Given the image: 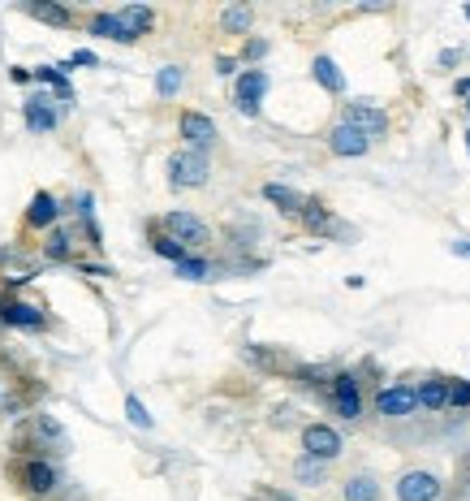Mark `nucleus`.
<instances>
[{
  "mask_svg": "<svg viewBox=\"0 0 470 501\" xmlns=\"http://www.w3.org/2000/svg\"><path fill=\"white\" fill-rule=\"evenodd\" d=\"M453 96H457L462 104L470 100V78H457V82H453Z\"/></svg>",
  "mask_w": 470,
  "mask_h": 501,
  "instance_id": "nucleus-37",
  "label": "nucleus"
},
{
  "mask_svg": "<svg viewBox=\"0 0 470 501\" xmlns=\"http://www.w3.org/2000/svg\"><path fill=\"white\" fill-rule=\"evenodd\" d=\"M449 406L466 411L470 406V380H449Z\"/></svg>",
  "mask_w": 470,
  "mask_h": 501,
  "instance_id": "nucleus-34",
  "label": "nucleus"
},
{
  "mask_svg": "<svg viewBox=\"0 0 470 501\" xmlns=\"http://www.w3.org/2000/svg\"><path fill=\"white\" fill-rule=\"evenodd\" d=\"M346 450V441H341V432L332 424H306L302 428V454L306 458H320V463H337Z\"/></svg>",
  "mask_w": 470,
  "mask_h": 501,
  "instance_id": "nucleus-5",
  "label": "nucleus"
},
{
  "mask_svg": "<svg viewBox=\"0 0 470 501\" xmlns=\"http://www.w3.org/2000/svg\"><path fill=\"white\" fill-rule=\"evenodd\" d=\"M466 151H470V130H466Z\"/></svg>",
  "mask_w": 470,
  "mask_h": 501,
  "instance_id": "nucleus-41",
  "label": "nucleus"
},
{
  "mask_svg": "<svg viewBox=\"0 0 470 501\" xmlns=\"http://www.w3.org/2000/svg\"><path fill=\"white\" fill-rule=\"evenodd\" d=\"M311 78L320 82L328 96H346V74H341V65H337L332 56H323L320 52V56L311 61Z\"/></svg>",
  "mask_w": 470,
  "mask_h": 501,
  "instance_id": "nucleus-14",
  "label": "nucleus"
},
{
  "mask_svg": "<svg viewBox=\"0 0 470 501\" xmlns=\"http://www.w3.org/2000/svg\"><path fill=\"white\" fill-rule=\"evenodd\" d=\"M0 320L13 328H44V311L30 307V302H18V299H4L0 302Z\"/></svg>",
  "mask_w": 470,
  "mask_h": 501,
  "instance_id": "nucleus-15",
  "label": "nucleus"
},
{
  "mask_svg": "<svg viewBox=\"0 0 470 501\" xmlns=\"http://www.w3.org/2000/svg\"><path fill=\"white\" fill-rule=\"evenodd\" d=\"M449 250H453V255H462V259H470V238H462V242H449Z\"/></svg>",
  "mask_w": 470,
  "mask_h": 501,
  "instance_id": "nucleus-38",
  "label": "nucleus"
},
{
  "mask_svg": "<svg viewBox=\"0 0 470 501\" xmlns=\"http://www.w3.org/2000/svg\"><path fill=\"white\" fill-rule=\"evenodd\" d=\"M415 394H419L423 411H445V406H449V380H445V376H427Z\"/></svg>",
  "mask_w": 470,
  "mask_h": 501,
  "instance_id": "nucleus-17",
  "label": "nucleus"
},
{
  "mask_svg": "<svg viewBox=\"0 0 470 501\" xmlns=\"http://www.w3.org/2000/svg\"><path fill=\"white\" fill-rule=\"evenodd\" d=\"M341 493H346V501H380V484H375V476H349Z\"/></svg>",
  "mask_w": 470,
  "mask_h": 501,
  "instance_id": "nucleus-25",
  "label": "nucleus"
},
{
  "mask_svg": "<svg viewBox=\"0 0 470 501\" xmlns=\"http://www.w3.org/2000/svg\"><path fill=\"white\" fill-rule=\"evenodd\" d=\"M78 217H82V229H87L91 247H104V234H99V221H96V200H91L87 191L78 195Z\"/></svg>",
  "mask_w": 470,
  "mask_h": 501,
  "instance_id": "nucleus-24",
  "label": "nucleus"
},
{
  "mask_svg": "<svg viewBox=\"0 0 470 501\" xmlns=\"http://www.w3.org/2000/svg\"><path fill=\"white\" fill-rule=\"evenodd\" d=\"M328 151H332V156H341V160H358V156H367V151H372V139H367V134H358L354 125L337 122L332 125V134H328Z\"/></svg>",
  "mask_w": 470,
  "mask_h": 501,
  "instance_id": "nucleus-10",
  "label": "nucleus"
},
{
  "mask_svg": "<svg viewBox=\"0 0 470 501\" xmlns=\"http://www.w3.org/2000/svg\"><path fill=\"white\" fill-rule=\"evenodd\" d=\"M164 234H169V238H177L186 250H198V247H207V242H212V229L203 225L195 212H186V208H177V212H169V217H164Z\"/></svg>",
  "mask_w": 470,
  "mask_h": 501,
  "instance_id": "nucleus-6",
  "label": "nucleus"
},
{
  "mask_svg": "<svg viewBox=\"0 0 470 501\" xmlns=\"http://www.w3.org/2000/svg\"><path fill=\"white\" fill-rule=\"evenodd\" d=\"M441 497H445V484H441L436 471L415 467V471H406L397 480V501H441Z\"/></svg>",
  "mask_w": 470,
  "mask_h": 501,
  "instance_id": "nucleus-7",
  "label": "nucleus"
},
{
  "mask_svg": "<svg viewBox=\"0 0 470 501\" xmlns=\"http://www.w3.org/2000/svg\"><path fill=\"white\" fill-rule=\"evenodd\" d=\"M341 122L354 125L358 134H367L372 143L389 134V113H384L380 104H372V100H349L346 108H341Z\"/></svg>",
  "mask_w": 470,
  "mask_h": 501,
  "instance_id": "nucleus-4",
  "label": "nucleus"
},
{
  "mask_svg": "<svg viewBox=\"0 0 470 501\" xmlns=\"http://www.w3.org/2000/svg\"><path fill=\"white\" fill-rule=\"evenodd\" d=\"M70 234H65V229H52L48 234V242H44V255H48V259H70Z\"/></svg>",
  "mask_w": 470,
  "mask_h": 501,
  "instance_id": "nucleus-31",
  "label": "nucleus"
},
{
  "mask_svg": "<svg viewBox=\"0 0 470 501\" xmlns=\"http://www.w3.org/2000/svg\"><path fill=\"white\" fill-rule=\"evenodd\" d=\"M207 174H212L207 151L181 148L169 156V186H173V191H198V186H207Z\"/></svg>",
  "mask_w": 470,
  "mask_h": 501,
  "instance_id": "nucleus-1",
  "label": "nucleus"
},
{
  "mask_svg": "<svg viewBox=\"0 0 470 501\" xmlns=\"http://www.w3.org/2000/svg\"><path fill=\"white\" fill-rule=\"evenodd\" d=\"M328 402H332V411L341 415V420H358L363 415V385H358V376L354 372H337L328 380Z\"/></svg>",
  "mask_w": 470,
  "mask_h": 501,
  "instance_id": "nucleus-3",
  "label": "nucleus"
},
{
  "mask_svg": "<svg viewBox=\"0 0 470 501\" xmlns=\"http://www.w3.org/2000/svg\"><path fill=\"white\" fill-rule=\"evenodd\" d=\"M91 35H96V39H113V44H134V35L125 30V22L117 13H96V18H91Z\"/></svg>",
  "mask_w": 470,
  "mask_h": 501,
  "instance_id": "nucleus-18",
  "label": "nucleus"
},
{
  "mask_svg": "<svg viewBox=\"0 0 470 501\" xmlns=\"http://www.w3.org/2000/svg\"><path fill=\"white\" fill-rule=\"evenodd\" d=\"M298 221H302V225L311 229V234H332V225H337V221H332V212H328V208H323L320 200H311V203H306V212H302Z\"/></svg>",
  "mask_w": 470,
  "mask_h": 501,
  "instance_id": "nucleus-23",
  "label": "nucleus"
},
{
  "mask_svg": "<svg viewBox=\"0 0 470 501\" xmlns=\"http://www.w3.org/2000/svg\"><path fill=\"white\" fill-rule=\"evenodd\" d=\"M35 432H44V437H52V441H56V446L65 450V428L56 424L52 415H35Z\"/></svg>",
  "mask_w": 470,
  "mask_h": 501,
  "instance_id": "nucleus-33",
  "label": "nucleus"
},
{
  "mask_svg": "<svg viewBox=\"0 0 470 501\" xmlns=\"http://www.w3.org/2000/svg\"><path fill=\"white\" fill-rule=\"evenodd\" d=\"M26 13H30V18H39V22H48V26H70L74 22V13H70L65 4H56V0H30V4H26Z\"/></svg>",
  "mask_w": 470,
  "mask_h": 501,
  "instance_id": "nucleus-19",
  "label": "nucleus"
},
{
  "mask_svg": "<svg viewBox=\"0 0 470 501\" xmlns=\"http://www.w3.org/2000/svg\"><path fill=\"white\" fill-rule=\"evenodd\" d=\"M457 61H462V48H445L441 56H436V65H441V70H453Z\"/></svg>",
  "mask_w": 470,
  "mask_h": 501,
  "instance_id": "nucleus-36",
  "label": "nucleus"
},
{
  "mask_svg": "<svg viewBox=\"0 0 470 501\" xmlns=\"http://www.w3.org/2000/svg\"><path fill=\"white\" fill-rule=\"evenodd\" d=\"M268 48H273L268 39L250 35V39H242V52H238V61H242V65H250V70H259V61L268 56Z\"/></svg>",
  "mask_w": 470,
  "mask_h": 501,
  "instance_id": "nucleus-28",
  "label": "nucleus"
},
{
  "mask_svg": "<svg viewBox=\"0 0 470 501\" xmlns=\"http://www.w3.org/2000/svg\"><path fill=\"white\" fill-rule=\"evenodd\" d=\"M323 476H328V463H320V458H298L294 463V480L298 484H323Z\"/></svg>",
  "mask_w": 470,
  "mask_h": 501,
  "instance_id": "nucleus-27",
  "label": "nucleus"
},
{
  "mask_svg": "<svg viewBox=\"0 0 470 501\" xmlns=\"http://www.w3.org/2000/svg\"><path fill=\"white\" fill-rule=\"evenodd\" d=\"M74 65H78V70H96V65H99V56H96L91 48H78V52H70V56L61 61V74H65V70H74Z\"/></svg>",
  "mask_w": 470,
  "mask_h": 501,
  "instance_id": "nucleus-32",
  "label": "nucleus"
},
{
  "mask_svg": "<svg viewBox=\"0 0 470 501\" xmlns=\"http://www.w3.org/2000/svg\"><path fill=\"white\" fill-rule=\"evenodd\" d=\"M56 217H61V203L52 200L48 191H39L35 200H30V208H26V221L35 229H52L56 225Z\"/></svg>",
  "mask_w": 470,
  "mask_h": 501,
  "instance_id": "nucleus-16",
  "label": "nucleus"
},
{
  "mask_svg": "<svg viewBox=\"0 0 470 501\" xmlns=\"http://www.w3.org/2000/svg\"><path fill=\"white\" fill-rule=\"evenodd\" d=\"M56 467L52 463H44V458H30L22 467V484H26V493H35V497H48L52 488H56Z\"/></svg>",
  "mask_w": 470,
  "mask_h": 501,
  "instance_id": "nucleus-13",
  "label": "nucleus"
},
{
  "mask_svg": "<svg viewBox=\"0 0 470 501\" xmlns=\"http://www.w3.org/2000/svg\"><path fill=\"white\" fill-rule=\"evenodd\" d=\"M268 87H273L268 70H242L238 82H233V108H238L242 117H259V104L268 96Z\"/></svg>",
  "mask_w": 470,
  "mask_h": 501,
  "instance_id": "nucleus-2",
  "label": "nucleus"
},
{
  "mask_svg": "<svg viewBox=\"0 0 470 501\" xmlns=\"http://www.w3.org/2000/svg\"><path fill=\"white\" fill-rule=\"evenodd\" d=\"M264 200L273 203V208H281L285 217H302L306 203H311V195H302V191L285 186V182H264Z\"/></svg>",
  "mask_w": 470,
  "mask_h": 501,
  "instance_id": "nucleus-12",
  "label": "nucleus"
},
{
  "mask_svg": "<svg viewBox=\"0 0 470 501\" xmlns=\"http://www.w3.org/2000/svg\"><path fill=\"white\" fill-rule=\"evenodd\" d=\"M173 268H177V276H186V281H207V276H212V264H207L203 255H186Z\"/></svg>",
  "mask_w": 470,
  "mask_h": 501,
  "instance_id": "nucleus-29",
  "label": "nucleus"
},
{
  "mask_svg": "<svg viewBox=\"0 0 470 501\" xmlns=\"http://www.w3.org/2000/svg\"><path fill=\"white\" fill-rule=\"evenodd\" d=\"M181 87H186V70H181V65H164V70H155V96H160V100H173Z\"/></svg>",
  "mask_w": 470,
  "mask_h": 501,
  "instance_id": "nucleus-22",
  "label": "nucleus"
},
{
  "mask_svg": "<svg viewBox=\"0 0 470 501\" xmlns=\"http://www.w3.org/2000/svg\"><path fill=\"white\" fill-rule=\"evenodd\" d=\"M82 273H87V276H113V268H96V264H82Z\"/></svg>",
  "mask_w": 470,
  "mask_h": 501,
  "instance_id": "nucleus-39",
  "label": "nucleus"
},
{
  "mask_svg": "<svg viewBox=\"0 0 470 501\" xmlns=\"http://www.w3.org/2000/svg\"><path fill=\"white\" fill-rule=\"evenodd\" d=\"M419 411V394L410 389V385H380V394H375V415H384V420H406V415H415Z\"/></svg>",
  "mask_w": 470,
  "mask_h": 501,
  "instance_id": "nucleus-8",
  "label": "nucleus"
},
{
  "mask_svg": "<svg viewBox=\"0 0 470 501\" xmlns=\"http://www.w3.org/2000/svg\"><path fill=\"white\" fill-rule=\"evenodd\" d=\"M250 26H255V13H250L247 4H229V9H221V30L250 39Z\"/></svg>",
  "mask_w": 470,
  "mask_h": 501,
  "instance_id": "nucleus-20",
  "label": "nucleus"
},
{
  "mask_svg": "<svg viewBox=\"0 0 470 501\" xmlns=\"http://www.w3.org/2000/svg\"><path fill=\"white\" fill-rule=\"evenodd\" d=\"M117 18L125 22V30L138 39V35H147L151 26H155V13H151L147 4H125V9H117Z\"/></svg>",
  "mask_w": 470,
  "mask_h": 501,
  "instance_id": "nucleus-21",
  "label": "nucleus"
},
{
  "mask_svg": "<svg viewBox=\"0 0 470 501\" xmlns=\"http://www.w3.org/2000/svg\"><path fill=\"white\" fill-rule=\"evenodd\" d=\"M151 250H155V255H160V259H169V264H181V259H186V255H190V250L181 247V242H177V238H169V234H164V229H160V234H151Z\"/></svg>",
  "mask_w": 470,
  "mask_h": 501,
  "instance_id": "nucleus-26",
  "label": "nucleus"
},
{
  "mask_svg": "<svg viewBox=\"0 0 470 501\" xmlns=\"http://www.w3.org/2000/svg\"><path fill=\"white\" fill-rule=\"evenodd\" d=\"M125 420H130L134 428H143V432H147V428H155V420H151V411L143 406V398H134V394L125 398Z\"/></svg>",
  "mask_w": 470,
  "mask_h": 501,
  "instance_id": "nucleus-30",
  "label": "nucleus"
},
{
  "mask_svg": "<svg viewBox=\"0 0 470 501\" xmlns=\"http://www.w3.org/2000/svg\"><path fill=\"white\" fill-rule=\"evenodd\" d=\"M177 130H181V139H186V148L190 151L216 148V122H212L207 113H198V108H186V113L177 117Z\"/></svg>",
  "mask_w": 470,
  "mask_h": 501,
  "instance_id": "nucleus-9",
  "label": "nucleus"
},
{
  "mask_svg": "<svg viewBox=\"0 0 470 501\" xmlns=\"http://www.w3.org/2000/svg\"><path fill=\"white\" fill-rule=\"evenodd\" d=\"M238 65H242L238 56H216V74H221V78H233V82H238V74H242Z\"/></svg>",
  "mask_w": 470,
  "mask_h": 501,
  "instance_id": "nucleus-35",
  "label": "nucleus"
},
{
  "mask_svg": "<svg viewBox=\"0 0 470 501\" xmlns=\"http://www.w3.org/2000/svg\"><path fill=\"white\" fill-rule=\"evenodd\" d=\"M462 13H466V18H470V4H466V9H462Z\"/></svg>",
  "mask_w": 470,
  "mask_h": 501,
  "instance_id": "nucleus-42",
  "label": "nucleus"
},
{
  "mask_svg": "<svg viewBox=\"0 0 470 501\" xmlns=\"http://www.w3.org/2000/svg\"><path fill=\"white\" fill-rule=\"evenodd\" d=\"M56 100H48V96H35V100H26L22 108V122L30 134H48V130H56L61 125V108H52Z\"/></svg>",
  "mask_w": 470,
  "mask_h": 501,
  "instance_id": "nucleus-11",
  "label": "nucleus"
},
{
  "mask_svg": "<svg viewBox=\"0 0 470 501\" xmlns=\"http://www.w3.org/2000/svg\"><path fill=\"white\" fill-rule=\"evenodd\" d=\"M462 108H466V117H470V100H466V104H462Z\"/></svg>",
  "mask_w": 470,
  "mask_h": 501,
  "instance_id": "nucleus-40",
  "label": "nucleus"
}]
</instances>
